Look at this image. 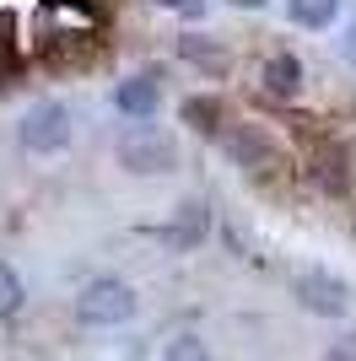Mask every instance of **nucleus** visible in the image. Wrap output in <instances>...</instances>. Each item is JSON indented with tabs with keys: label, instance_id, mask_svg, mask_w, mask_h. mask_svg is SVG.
Wrapping results in <instances>:
<instances>
[{
	"label": "nucleus",
	"instance_id": "obj_6",
	"mask_svg": "<svg viewBox=\"0 0 356 361\" xmlns=\"http://www.w3.org/2000/svg\"><path fill=\"white\" fill-rule=\"evenodd\" d=\"M265 92L270 97H297L302 92V65L292 54H270L265 60Z\"/></svg>",
	"mask_w": 356,
	"mask_h": 361
},
{
	"label": "nucleus",
	"instance_id": "obj_4",
	"mask_svg": "<svg viewBox=\"0 0 356 361\" xmlns=\"http://www.w3.org/2000/svg\"><path fill=\"white\" fill-rule=\"evenodd\" d=\"M297 297H302L308 313H324V318L345 313V286L335 281V275H302V281H297Z\"/></svg>",
	"mask_w": 356,
	"mask_h": 361
},
{
	"label": "nucleus",
	"instance_id": "obj_2",
	"mask_svg": "<svg viewBox=\"0 0 356 361\" xmlns=\"http://www.w3.org/2000/svg\"><path fill=\"white\" fill-rule=\"evenodd\" d=\"M119 162L130 167V173H167L178 157H173V140H167V135H157V130H135V135H124V146H119Z\"/></svg>",
	"mask_w": 356,
	"mask_h": 361
},
{
	"label": "nucleus",
	"instance_id": "obj_9",
	"mask_svg": "<svg viewBox=\"0 0 356 361\" xmlns=\"http://www.w3.org/2000/svg\"><path fill=\"white\" fill-rule=\"evenodd\" d=\"M286 11H292L302 27H329L335 11H340V0H286Z\"/></svg>",
	"mask_w": 356,
	"mask_h": 361
},
{
	"label": "nucleus",
	"instance_id": "obj_15",
	"mask_svg": "<svg viewBox=\"0 0 356 361\" xmlns=\"http://www.w3.org/2000/svg\"><path fill=\"white\" fill-rule=\"evenodd\" d=\"M157 6H173V11H194L200 0H157Z\"/></svg>",
	"mask_w": 356,
	"mask_h": 361
},
{
	"label": "nucleus",
	"instance_id": "obj_3",
	"mask_svg": "<svg viewBox=\"0 0 356 361\" xmlns=\"http://www.w3.org/2000/svg\"><path fill=\"white\" fill-rule=\"evenodd\" d=\"M65 140H71V114L59 103H44L22 119V146L28 151H59Z\"/></svg>",
	"mask_w": 356,
	"mask_h": 361
},
{
	"label": "nucleus",
	"instance_id": "obj_1",
	"mask_svg": "<svg viewBox=\"0 0 356 361\" xmlns=\"http://www.w3.org/2000/svg\"><path fill=\"white\" fill-rule=\"evenodd\" d=\"M135 313V291L124 286V281H92L81 297H76V318L81 324H124V318Z\"/></svg>",
	"mask_w": 356,
	"mask_h": 361
},
{
	"label": "nucleus",
	"instance_id": "obj_7",
	"mask_svg": "<svg viewBox=\"0 0 356 361\" xmlns=\"http://www.w3.org/2000/svg\"><path fill=\"white\" fill-rule=\"evenodd\" d=\"M173 248H189V243H200L206 238V205H178V221L162 232Z\"/></svg>",
	"mask_w": 356,
	"mask_h": 361
},
{
	"label": "nucleus",
	"instance_id": "obj_17",
	"mask_svg": "<svg viewBox=\"0 0 356 361\" xmlns=\"http://www.w3.org/2000/svg\"><path fill=\"white\" fill-rule=\"evenodd\" d=\"M232 6H249V11H259V6H265V0H232Z\"/></svg>",
	"mask_w": 356,
	"mask_h": 361
},
{
	"label": "nucleus",
	"instance_id": "obj_16",
	"mask_svg": "<svg viewBox=\"0 0 356 361\" xmlns=\"http://www.w3.org/2000/svg\"><path fill=\"white\" fill-rule=\"evenodd\" d=\"M345 54H351V60H356V27L345 32Z\"/></svg>",
	"mask_w": 356,
	"mask_h": 361
},
{
	"label": "nucleus",
	"instance_id": "obj_13",
	"mask_svg": "<svg viewBox=\"0 0 356 361\" xmlns=\"http://www.w3.org/2000/svg\"><path fill=\"white\" fill-rule=\"evenodd\" d=\"M16 307H22V281H16V270L0 264V318H11Z\"/></svg>",
	"mask_w": 356,
	"mask_h": 361
},
{
	"label": "nucleus",
	"instance_id": "obj_5",
	"mask_svg": "<svg viewBox=\"0 0 356 361\" xmlns=\"http://www.w3.org/2000/svg\"><path fill=\"white\" fill-rule=\"evenodd\" d=\"M157 97H162L157 75H130V81L114 92L119 114H130V119H146V114H157Z\"/></svg>",
	"mask_w": 356,
	"mask_h": 361
},
{
	"label": "nucleus",
	"instance_id": "obj_11",
	"mask_svg": "<svg viewBox=\"0 0 356 361\" xmlns=\"http://www.w3.org/2000/svg\"><path fill=\"white\" fill-rule=\"evenodd\" d=\"M313 173H319V183H324V189H345V157H340L335 146L319 151V167H313Z\"/></svg>",
	"mask_w": 356,
	"mask_h": 361
},
{
	"label": "nucleus",
	"instance_id": "obj_14",
	"mask_svg": "<svg viewBox=\"0 0 356 361\" xmlns=\"http://www.w3.org/2000/svg\"><path fill=\"white\" fill-rule=\"evenodd\" d=\"M167 361H210V350L194 340V334H178L173 345H167Z\"/></svg>",
	"mask_w": 356,
	"mask_h": 361
},
{
	"label": "nucleus",
	"instance_id": "obj_10",
	"mask_svg": "<svg viewBox=\"0 0 356 361\" xmlns=\"http://www.w3.org/2000/svg\"><path fill=\"white\" fill-rule=\"evenodd\" d=\"M216 119H222V103H216V97H189V103H184V124H194V130H216Z\"/></svg>",
	"mask_w": 356,
	"mask_h": 361
},
{
	"label": "nucleus",
	"instance_id": "obj_8",
	"mask_svg": "<svg viewBox=\"0 0 356 361\" xmlns=\"http://www.w3.org/2000/svg\"><path fill=\"white\" fill-rule=\"evenodd\" d=\"M227 157H232V162H243V167H270V162H275V151H270L265 140L254 135V130H243V135H227Z\"/></svg>",
	"mask_w": 356,
	"mask_h": 361
},
{
	"label": "nucleus",
	"instance_id": "obj_12",
	"mask_svg": "<svg viewBox=\"0 0 356 361\" xmlns=\"http://www.w3.org/2000/svg\"><path fill=\"white\" fill-rule=\"evenodd\" d=\"M178 54H184V60H194V65H206V71H222V49H210L206 38H184V44H178Z\"/></svg>",
	"mask_w": 356,
	"mask_h": 361
}]
</instances>
